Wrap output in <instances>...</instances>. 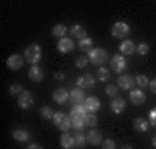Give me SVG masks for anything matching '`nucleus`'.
Segmentation results:
<instances>
[{"label":"nucleus","instance_id":"nucleus-1","mask_svg":"<svg viewBox=\"0 0 156 149\" xmlns=\"http://www.w3.org/2000/svg\"><path fill=\"white\" fill-rule=\"evenodd\" d=\"M42 59V47L37 44L33 45H28L26 49H24V61H28L31 66H37Z\"/></svg>","mask_w":156,"mask_h":149},{"label":"nucleus","instance_id":"nucleus-2","mask_svg":"<svg viewBox=\"0 0 156 149\" xmlns=\"http://www.w3.org/2000/svg\"><path fill=\"white\" fill-rule=\"evenodd\" d=\"M89 59H90V62H94L95 66L101 68L109 57H108V52L104 49H90L89 50Z\"/></svg>","mask_w":156,"mask_h":149},{"label":"nucleus","instance_id":"nucleus-3","mask_svg":"<svg viewBox=\"0 0 156 149\" xmlns=\"http://www.w3.org/2000/svg\"><path fill=\"white\" fill-rule=\"evenodd\" d=\"M54 125H56L59 130H62V132H68L69 128L73 127L71 125V118L69 116H66L64 113H54Z\"/></svg>","mask_w":156,"mask_h":149},{"label":"nucleus","instance_id":"nucleus-4","mask_svg":"<svg viewBox=\"0 0 156 149\" xmlns=\"http://www.w3.org/2000/svg\"><path fill=\"white\" fill-rule=\"evenodd\" d=\"M128 33H130V26L125 21H118L111 26V35L115 38H125Z\"/></svg>","mask_w":156,"mask_h":149},{"label":"nucleus","instance_id":"nucleus-5","mask_svg":"<svg viewBox=\"0 0 156 149\" xmlns=\"http://www.w3.org/2000/svg\"><path fill=\"white\" fill-rule=\"evenodd\" d=\"M87 109H85V104H75L71 108V122H83L85 123V120H87Z\"/></svg>","mask_w":156,"mask_h":149},{"label":"nucleus","instance_id":"nucleus-6","mask_svg":"<svg viewBox=\"0 0 156 149\" xmlns=\"http://www.w3.org/2000/svg\"><path fill=\"white\" fill-rule=\"evenodd\" d=\"M23 61H24V57H21V55H17V54H12V55L7 57V68L12 69V71L21 69V68H23Z\"/></svg>","mask_w":156,"mask_h":149},{"label":"nucleus","instance_id":"nucleus-7","mask_svg":"<svg viewBox=\"0 0 156 149\" xmlns=\"http://www.w3.org/2000/svg\"><path fill=\"white\" fill-rule=\"evenodd\" d=\"M17 102H19V108H23V109L31 108V106H33V95H31V92L24 90V92L17 97Z\"/></svg>","mask_w":156,"mask_h":149},{"label":"nucleus","instance_id":"nucleus-8","mask_svg":"<svg viewBox=\"0 0 156 149\" xmlns=\"http://www.w3.org/2000/svg\"><path fill=\"white\" fill-rule=\"evenodd\" d=\"M73 49H75V42H73L71 38H61L59 42H57V50L59 52H62V54H68V52H73Z\"/></svg>","mask_w":156,"mask_h":149},{"label":"nucleus","instance_id":"nucleus-9","mask_svg":"<svg viewBox=\"0 0 156 149\" xmlns=\"http://www.w3.org/2000/svg\"><path fill=\"white\" fill-rule=\"evenodd\" d=\"M87 142L90 146H99L102 142V135H101V132L97 128H90L89 132H87Z\"/></svg>","mask_w":156,"mask_h":149},{"label":"nucleus","instance_id":"nucleus-10","mask_svg":"<svg viewBox=\"0 0 156 149\" xmlns=\"http://www.w3.org/2000/svg\"><path fill=\"white\" fill-rule=\"evenodd\" d=\"M118 88H125V90H130V88L135 85V78L130 76V75H122L118 78Z\"/></svg>","mask_w":156,"mask_h":149},{"label":"nucleus","instance_id":"nucleus-11","mask_svg":"<svg viewBox=\"0 0 156 149\" xmlns=\"http://www.w3.org/2000/svg\"><path fill=\"white\" fill-rule=\"evenodd\" d=\"M111 66L116 73H123L125 68H127V61H125L123 55H115V57L111 59Z\"/></svg>","mask_w":156,"mask_h":149},{"label":"nucleus","instance_id":"nucleus-12","mask_svg":"<svg viewBox=\"0 0 156 149\" xmlns=\"http://www.w3.org/2000/svg\"><path fill=\"white\" fill-rule=\"evenodd\" d=\"M130 102L135 106H140L146 102V95L142 90H139V88H135V90H130Z\"/></svg>","mask_w":156,"mask_h":149},{"label":"nucleus","instance_id":"nucleus-13","mask_svg":"<svg viewBox=\"0 0 156 149\" xmlns=\"http://www.w3.org/2000/svg\"><path fill=\"white\" fill-rule=\"evenodd\" d=\"M52 99L56 101L57 104H64L69 99V92H68L66 88H57V90H54V94H52Z\"/></svg>","mask_w":156,"mask_h":149},{"label":"nucleus","instance_id":"nucleus-14","mask_svg":"<svg viewBox=\"0 0 156 149\" xmlns=\"http://www.w3.org/2000/svg\"><path fill=\"white\" fill-rule=\"evenodd\" d=\"M94 83H95V80H94V76H92V75H83V76H80L76 80V87L82 88V90H85V88L92 87Z\"/></svg>","mask_w":156,"mask_h":149},{"label":"nucleus","instance_id":"nucleus-15","mask_svg":"<svg viewBox=\"0 0 156 149\" xmlns=\"http://www.w3.org/2000/svg\"><path fill=\"white\" fill-rule=\"evenodd\" d=\"M85 109H87V113H95V111L101 109V102L97 97H87L85 99Z\"/></svg>","mask_w":156,"mask_h":149},{"label":"nucleus","instance_id":"nucleus-16","mask_svg":"<svg viewBox=\"0 0 156 149\" xmlns=\"http://www.w3.org/2000/svg\"><path fill=\"white\" fill-rule=\"evenodd\" d=\"M125 108H127V102H125V99H122V97H115V99L111 101V111L115 113V115L123 113Z\"/></svg>","mask_w":156,"mask_h":149},{"label":"nucleus","instance_id":"nucleus-17","mask_svg":"<svg viewBox=\"0 0 156 149\" xmlns=\"http://www.w3.org/2000/svg\"><path fill=\"white\" fill-rule=\"evenodd\" d=\"M135 44L132 42V40H123L122 44H120V52H122L123 55H130L135 52Z\"/></svg>","mask_w":156,"mask_h":149},{"label":"nucleus","instance_id":"nucleus-18","mask_svg":"<svg viewBox=\"0 0 156 149\" xmlns=\"http://www.w3.org/2000/svg\"><path fill=\"white\" fill-rule=\"evenodd\" d=\"M69 99L75 102V104H83L85 102V94H83V90L82 88H73L71 92H69Z\"/></svg>","mask_w":156,"mask_h":149},{"label":"nucleus","instance_id":"nucleus-19","mask_svg":"<svg viewBox=\"0 0 156 149\" xmlns=\"http://www.w3.org/2000/svg\"><path fill=\"white\" fill-rule=\"evenodd\" d=\"M12 139L17 140V142H26V140L30 139V132L26 130V128H17V130L12 132Z\"/></svg>","mask_w":156,"mask_h":149},{"label":"nucleus","instance_id":"nucleus-20","mask_svg":"<svg viewBox=\"0 0 156 149\" xmlns=\"http://www.w3.org/2000/svg\"><path fill=\"white\" fill-rule=\"evenodd\" d=\"M28 76L33 80V82H42L44 80V71H42V68L40 66H31L28 71Z\"/></svg>","mask_w":156,"mask_h":149},{"label":"nucleus","instance_id":"nucleus-21","mask_svg":"<svg viewBox=\"0 0 156 149\" xmlns=\"http://www.w3.org/2000/svg\"><path fill=\"white\" fill-rule=\"evenodd\" d=\"M69 31H71V37H73V38H78V40H82V38H85V37H89L82 24H73Z\"/></svg>","mask_w":156,"mask_h":149},{"label":"nucleus","instance_id":"nucleus-22","mask_svg":"<svg viewBox=\"0 0 156 149\" xmlns=\"http://www.w3.org/2000/svg\"><path fill=\"white\" fill-rule=\"evenodd\" d=\"M134 128L137 132H147L149 130V122L144 118H135L134 120Z\"/></svg>","mask_w":156,"mask_h":149},{"label":"nucleus","instance_id":"nucleus-23","mask_svg":"<svg viewBox=\"0 0 156 149\" xmlns=\"http://www.w3.org/2000/svg\"><path fill=\"white\" fill-rule=\"evenodd\" d=\"M61 146L64 149H73V146H75V139H73L71 133H68V132L62 133L61 135Z\"/></svg>","mask_w":156,"mask_h":149},{"label":"nucleus","instance_id":"nucleus-24","mask_svg":"<svg viewBox=\"0 0 156 149\" xmlns=\"http://www.w3.org/2000/svg\"><path fill=\"white\" fill-rule=\"evenodd\" d=\"M66 33H68V28L64 26V24H56V26L52 28V35L56 37V38H64L66 37Z\"/></svg>","mask_w":156,"mask_h":149},{"label":"nucleus","instance_id":"nucleus-25","mask_svg":"<svg viewBox=\"0 0 156 149\" xmlns=\"http://www.w3.org/2000/svg\"><path fill=\"white\" fill-rule=\"evenodd\" d=\"M73 139H75V146H76V147H83L85 144H87V135L82 133V132H76L73 135Z\"/></svg>","mask_w":156,"mask_h":149},{"label":"nucleus","instance_id":"nucleus-26","mask_svg":"<svg viewBox=\"0 0 156 149\" xmlns=\"http://www.w3.org/2000/svg\"><path fill=\"white\" fill-rule=\"evenodd\" d=\"M135 83H137L140 88L149 87V78L146 76V75H139V76H135Z\"/></svg>","mask_w":156,"mask_h":149},{"label":"nucleus","instance_id":"nucleus-27","mask_svg":"<svg viewBox=\"0 0 156 149\" xmlns=\"http://www.w3.org/2000/svg\"><path fill=\"white\" fill-rule=\"evenodd\" d=\"M80 49L82 50H90L92 49V38H90V37H85V38H82L80 40Z\"/></svg>","mask_w":156,"mask_h":149},{"label":"nucleus","instance_id":"nucleus-28","mask_svg":"<svg viewBox=\"0 0 156 149\" xmlns=\"http://www.w3.org/2000/svg\"><path fill=\"white\" fill-rule=\"evenodd\" d=\"M23 92H24V88H23V85H19V83H14V85H11L9 87V94L11 95H21Z\"/></svg>","mask_w":156,"mask_h":149},{"label":"nucleus","instance_id":"nucleus-29","mask_svg":"<svg viewBox=\"0 0 156 149\" xmlns=\"http://www.w3.org/2000/svg\"><path fill=\"white\" fill-rule=\"evenodd\" d=\"M97 116L94 115V113H89L87 115V120H85V123H87V127H90V128H95V125H97Z\"/></svg>","mask_w":156,"mask_h":149},{"label":"nucleus","instance_id":"nucleus-30","mask_svg":"<svg viewBox=\"0 0 156 149\" xmlns=\"http://www.w3.org/2000/svg\"><path fill=\"white\" fill-rule=\"evenodd\" d=\"M109 75H111V73H109V69H106V68H102V66L99 68V73H97V76H99L101 82H108V80H109Z\"/></svg>","mask_w":156,"mask_h":149},{"label":"nucleus","instance_id":"nucleus-31","mask_svg":"<svg viewBox=\"0 0 156 149\" xmlns=\"http://www.w3.org/2000/svg\"><path fill=\"white\" fill-rule=\"evenodd\" d=\"M40 115H42V118L49 120V118H54V111L50 109L49 106H44V108H40Z\"/></svg>","mask_w":156,"mask_h":149},{"label":"nucleus","instance_id":"nucleus-32","mask_svg":"<svg viewBox=\"0 0 156 149\" xmlns=\"http://www.w3.org/2000/svg\"><path fill=\"white\" fill-rule=\"evenodd\" d=\"M106 94L109 95V97H118V85H108L106 87Z\"/></svg>","mask_w":156,"mask_h":149},{"label":"nucleus","instance_id":"nucleus-33","mask_svg":"<svg viewBox=\"0 0 156 149\" xmlns=\"http://www.w3.org/2000/svg\"><path fill=\"white\" fill-rule=\"evenodd\" d=\"M89 62H90V59L87 57V55H80V57H76V66L78 68H85Z\"/></svg>","mask_w":156,"mask_h":149},{"label":"nucleus","instance_id":"nucleus-34","mask_svg":"<svg viewBox=\"0 0 156 149\" xmlns=\"http://www.w3.org/2000/svg\"><path fill=\"white\" fill-rule=\"evenodd\" d=\"M102 149H116V144L113 139H106V140H102Z\"/></svg>","mask_w":156,"mask_h":149},{"label":"nucleus","instance_id":"nucleus-35","mask_svg":"<svg viewBox=\"0 0 156 149\" xmlns=\"http://www.w3.org/2000/svg\"><path fill=\"white\" fill-rule=\"evenodd\" d=\"M137 52H139L140 55H146L147 52H149V45L144 44V42H142V44H139V45H137Z\"/></svg>","mask_w":156,"mask_h":149},{"label":"nucleus","instance_id":"nucleus-36","mask_svg":"<svg viewBox=\"0 0 156 149\" xmlns=\"http://www.w3.org/2000/svg\"><path fill=\"white\" fill-rule=\"evenodd\" d=\"M149 125L156 127V108H154V109H151V111H149Z\"/></svg>","mask_w":156,"mask_h":149},{"label":"nucleus","instance_id":"nucleus-37","mask_svg":"<svg viewBox=\"0 0 156 149\" xmlns=\"http://www.w3.org/2000/svg\"><path fill=\"white\" fill-rule=\"evenodd\" d=\"M149 88H151L153 94H156V78L154 80H149Z\"/></svg>","mask_w":156,"mask_h":149},{"label":"nucleus","instance_id":"nucleus-38","mask_svg":"<svg viewBox=\"0 0 156 149\" xmlns=\"http://www.w3.org/2000/svg\"><path fill=\"white\" fill-rule=\"evenodd\" d=\"M54 78H56V80H64V73H56Z\"/></svg>","mask_w":156,"mask_h":149},{"label":"nucleus","instance_id":"nucleus-39","mask_svg":"<svg viewBox=\"0 0 156 149\" xmlns=\"http://www.w3.org/2000/svg\"><path fill=\"white\" fill-rule=\"evenodd\" d=\"M26 149H42V146H38V144H31V146H28Z\"/></svg>","mask_w":156,"mask_h":149},{"label":"nucleus","instance_id":"nucleus-40","mask_svg":"<svg viewBox=\"0 0 156 149\" xmlns=\"http://www.w3.org/2000/svg\"><path fill=\"white\" fill-rule=\"evenodd\" d=\"M151 142H153V146H154V147H156V135H154V137H153V140H151Z\"/></svg>","mask_w":156,"mask_h":149},{"label":"nucleus","instance_id":"nucleus-41","mask_svg":"<svg viewBox=\"0 0 156 149\" xmlns=\"http://www.w3.org/2000/svg\"><path fill=\"white\" fill-rule=\"evenodd\" d=\"M122 149H132V147H130V146H123Z\"/></svg>","mask_w":156,"mask_h":149}]
</instances>
